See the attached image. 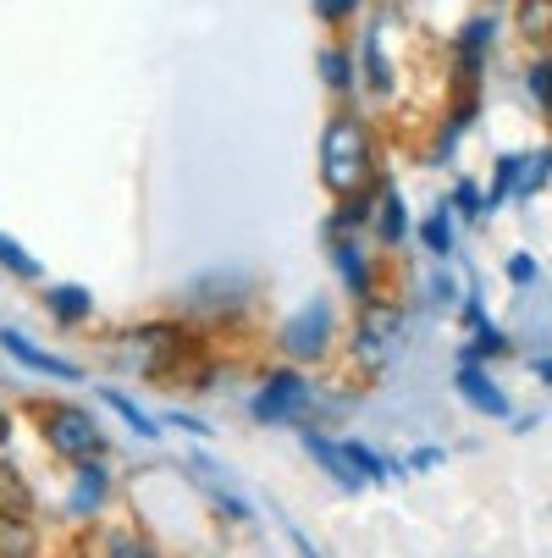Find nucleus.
<instances>
[{
  "mask_svg": "<svg viewBox=\"0 0 552 558\" xmlns=\"http://www.w3.org/2000/svg\"><path fill=\"white\" fill-rule=\"evenodd\" d=\"M315 172H321V189L332 199H348L359 189H376L381 183V149H376V133L370 122L343 100L327 128H321V149H315Z\"/></svg>",
  "mask_w": 552,
  "mask_h": 558,
  "instance_id": "1",
  "label": "nucleus"
},
{
  "mask_svg": "<svg viewBox=\"0 0 552 558\" xmlns=\"http://www.w3.org/2000/svg\"><path fill=\"white\" fill-rule=\"evenodd\" d=\"M260 299V282L244 271V266H216V271H199L183 293H177V310L183 322H205V327H232L238 315H249Z\"/></svg>",
  "mask_w": 552,
  "mask_h": 558,
  "instance_id": "2",
  "label": "nucleus"
},
{
  "mask_svg": "<svg viewBox=\"0 0 552 558\" xmlns=\"http://www.w3.org/2000/svg\"><path fill=\"white\" fill-rule=\"evenodd\" d=\"M354 338H348V354L365 376H381L392 360L404 354V304L398 299H370V304H354Z\"/></svg>",
  "mask_w": 552,
  "mask_h": 558,
  "instance_id": "3",
  "label": "nucleus"
},
{
  "mask_svg": "<svg viewBox=\"0 0 552 558\" xmlns=\"http://www.w3.org/2000/svg\"><path fill=\"white\" fill-rule=\"evenodd\" d=\"M277 349H282V360L287 365H321L332 349H338V304L327 299V293H315V299H304L287 322L277 327Z\"/></svg>",
  "mask_w": 552,
  "mask_h": 558,
  "instance_id": "4",
  "label": "nucleus"
},
{
  "mask_svg": "<svg viewBox=\"0 0 552 558\" xmlns=\"http://www.w3.org/2000/svg\"><path fill=\"white\" fill-rule=\"evenodd\" d=\"M39 437L56 459H100L106 453V426L95 421L89 404H39Z\"/></svg>",
  "mask_w": 552,
  "mask_h": 558,
  "instance_id": "5",
  "label": "nucleus"
},
{
  "mask_svg": "<svg viewBox=\"0 0 552 558\" xmlns=\"http://www.w3.org/2000/svg\"><path fill=\"white\" fill-rule=\"evenodd\" d=\"M327 232V260L343 282V293L354 304H370L381 277H376V250H370V232H354V227H321Z\"/></svg>",
  "mask_w": 552,
  "mask_h": 558,
  "instance_id": "6",
  "label": "nucleus"
},
{
  "mask_svg": "<svg viewBox=\"0 0 552 558\" xmlns=\"http://www.w3.org/2000/svg\"><path fill=\"white\" fill-rule=\"evenodd\" d=\"M315 410V381L304 365H282L260 381V392L249 398V415L260 426H287V421H304Z\"/></svg>",
  "mask_w": 552,
  "mask_h": 558,
  "instance_id": "7",
  "label": "nucleus"
},
{
  "mask_svg": "<svg viewBox=\"0 0 552 558\" xmlns=\"http://www.w3.org/2000/svg\"><path fill=\"white\" fill-rule=\"evenodd\" d=\"M498 45V17H469L453 34V100H481V77H487V56Z\"/></svg>",
  "mask_w": 552,
  "mask_h": 558,
  "instance_id": "8",
  "label": "nucleus"
},
{
  "mask_svg": "<svg viewBox=\"0 0 552 558\" xmlns=\"http://www.w3.org/2000/svg\"><path fill=\"white\" fill-rule=\"evenodd\" d=\"M354 66H359V95H370V100H392V95H398V66H392V56H387L381 23H370V28L359 34Z\"/></svg>",
  "mask_w": 552,
  "mask_h": 558,
  "instance_id": "9",
  "label": "nucleus"
},
{
  "mask_svg": "<svg viewBox=\"0 0 552 558\" xmlns=\"http://www.w3.org/2000/svg\"><path fill=\"white\" fill-rule=\"evenodd\" d=\"M111 498V464L100 459H77L72 470V487H66V520H95Z\"/></svg>",
  "mask_w": 552,
  "mask_h": 558,
  "instance_id": "10",
  "label": "nucleus"
},
{
  "mask_svg": "<svg viewBox=\"0 0 552 558\" xmlns=\"http://www.w3.org/2000/svg\"><path fill=\"white\" fill-rule=\"evenodd\" d=\"M409 232H415V216H409L398 183L381 178V189H376V216H370V244H376V250H404Z\"/></svg>",
  "mask_w": 552,
  "mask_h": 558,
  "instance_id": "11",
  "label": "nucleus"
},
{
  "mask_svg": "<svg viewBox=\"0 0 552 558\" xmlns=\"http://www.w3.org/2000/svg\"><path fill=\"white\" fill-rule=\"evenodd\" d=\"M315 72H321V89L338 106L359 95V66H354V45L348 39H327L321 50H315Z\"/></svg>",
  "mask_w": 552,
  "mask_h": 558,
  "instance_id": "12",
  "label": "nucleus"
},
{
  "mask_svg": "<svg viewBox=\"0 0 552 558\" xmlns=\"http://www.w3.org/2000/svg\"><path fill=\"white\" fill-rule=\"evenodd\" d=\"M453 387H458V398H464L469 410H481V415H492V421H503V415L514 410V404H508V392L492 381V371H487L481 360H469V354H464V365H458V381H453Z\"/></svg>",
  "mask_w": 552,
  "mask_h": 558,
  "instance_id": "13",
  "label": "nucleus"
},
{
  "mask_svg": "<svg viewBox=\"0 0 552 558\" xmlns=\"http://www.w3.org/2000/svg\"><path fill=\"white\" fill-rule=\"evenodd\" d=\"M0 349H7L23 371H34V376H50V381H77V365L72 360H61V354H50V349H39L28 332H17V327H0Z\"/></svg>",
  "mask_w": 552,
  "mask_h": 558,
  "instance_id": "14",
  "label": "nucleus"
},
{
  "mask_svg": "<svg viewBox=\"0 0 552 558\" xmlns=\"http://www.w3.org/2000/svg\"><path fill=\"white\" fill-rule=\"evenodd\" d=\"M298 437H304V448H309V459H315V464H321V470L332 475V482H338L343 493H359V487H365V475L354 470V459L343 453V442H332L327 432H315V426H304Z\"/></svg>",
  "mask_w": 552,
  "mask_h": 558,
  "instance_id": "15",
  "label": "nucleus"
},
{
  "mask_svg": "<svg viewBox=\"0 0 552 558\" xmlns=\"http://www.w3.org/2000/svg\"><path fill=\"white\" fill-rule=\"evenodd\" d=\"M39 304L56 327H89L95 322V293L84 282H56V288H45Z\"/></svg>",
  "mask_w": 552,
  "mask_h": 558,
  "instance_id": "16",
  "label": "nucleus"
},
{
  "mask_svg": "<svg viewBox=\"0 0 552 558\" xmlns=\"http://www.w3.org/2000/svg\"><path fill=\"white\" fill-rule=\"evenodd\" d=\"M415 238H420V250H426L431 260H447L453 244H458V216H453V205L442 199L426 221H415Z\"/></svg>",
  "mask_w": 552,
  "mask_h": 558,
  "instance_id": "17",
  "label": "nucleus"
},
{
  "mask_svg": "<svg viewBox=\"0 0 552 558\" xmlns=\"http://www.w3.org/2000/svg\"><path fill=\"white\" fill-rule=\"evenodd\" d=\"M0 558H39V525L28 514L0 509Z\"/></svg>",
  "mask_w": 552,
  "mask_h": 558,
  "instance_id": "18",
  "label": "nucleus"
},
{
  "mask_svg": "<svg viewBox=\"0 0 552 558\" xmlns=\"http://www.w3.org/2000/svg\"><path fill=\"white\" fill-rule=\"evenodd\" d=\"M84 558H161V553H155L138 531H122V525H116V531H100V536L84 547Z\"/></svg>",
  "mask_w": 552,
  "mask_h": 558,
  "instance_id": "19",
  "label": "nucleus"
},
{
  "mask_svg": "<svg viewBox=\"0 0 552 558\" xmlns=\"http://www.w3.org/2000/svg\"><path fill=\"white\" fill-rule=\"evenodd\" d=\"M514 28H519L525 45L547 50L552 45V0H519V7H514Z\"/></svg>",
  "mask_w": 552,
  "mask_h": 558,
  "instance_id": "20",
  "label": "nucleus"
},
{
  "mask_svg": "<svg viewBox=\"0 0 552 558\" xmlns=\"http://www.w3.org/2000/svg\"><path fill=\"white\" fill-rule=\"evenodd\" d=\"M100 404H106V410H116V415H122V426H133V437H144V442H155V437H161L155 415H149L144 404H133V398H127L122 387H100Z\"/></svg>",
  "mask_w": 552,
  "mask_h": 558,
  "instance_id": "21",
  "label": "nucleus"
},
{
  "mask_svg": "<svg viewBox=\"0 0 552 558\" xmlns=\"http://www.w3.org/2000/svg\"><path fill=\"white\" fill-rule=\"evenodd\" d=\"M0 271H7L12 282H45V266L34 250H23V238L0 232Z\"/></svg>",
  "mask_w": 552,
  "mask_h": 558,
  "instance_id": "22",
  "label": "nucleus"
},
{
  "mask_svg": "<svg viewBox=\"0 0 552 558\" xmlns=\"http://www.w3.org/2000/svg\"><path fill=\"white\" fill-rule=\"evenodd\" d=\"M365 7H370V0H309L315 23H321V28H332V34L354 28V23L365 17Z\"/></svg>",
  "mask_w": 552,
  "mask_h": 558,
  "instance_id": "23",
  "label": "nucleus"
},
{
  "mask_svg": "<svg viewBox=\"0 0 552 558\" xmlns=\"http://www.w3.org/2000/svg\"><path fill=\"white\" fill-rule=\"evenodd\" d=\"M0 509L12 514H34V487L23 482V470L12 459H0Z\"/></svg>",
  "mask_w": 552,
  "mask_h": 558,
  "instance_id": "24",
  "label": "nucleus"
},
{
  "mask_svg": "<svg viewBox=\"0 0 552 558\" xmlns=\"http://www.w3.org/2000/svg\"><path fill=\"white\" fill-rule=\"evenodd\" d=\"M525 95H530V106H536V111H547V117H552V50L530 56V66H525Z\"/></svg>",
  "mask_w": 552,
  "mask_h": 558,
  "instance_id": "25",
  "label": "nucleus"
},
{
  "mask_svg": "<svg viewBox=\"0 0 552 558\" xmlns=\"http://www.w3.org/2000/svg\"><path fill=\"white\" fill-rule=\"evenodd\" d=\"M519 167H525V155H498V172H492V189H481L487 194V216L519 189Z\"/></svg>",
  "mask_w": 552,
  "mask_h": 558,
  "instance_id": "26",
  "label": "nucleus"
},
{
  "mask_svg": "<svg viewBox=\"0 0 552 558\" xmlns=\"http://www.w3.org/2000/svg\"><path fill=\"white\" fill-rule=\"evenodd\" d=\"M343 453L354 459V470L365 475V482H387V475H392V464H387V459H381L376 448H365L359 437H343Z\"/></svg>",
  "mask_w": 552,
  "mask_h": 558,
  "instance_id": "27",
  "label": "nucleus"
},
{
  "mask_svg": "<svg viewBox=\"0 0 552 558\" xmlns=\"http://www.w3.org/2000/svg\"><path fill=\"white\" fill-rule=\"evenodd\" d=\"M447 205H453V216H458V221H481V216H487V194H481L476 183H469V178H458V183H453Z\"/></svg>",
  "mask_w": 552,
  "mask_h": 558,
  "instance_id": "28",
  "label": "nucleus"
},
{
  "mask_svg": "<svg viewBox=\"0 0 552 558\" xmlns=\"http://www.w3.org/2000/svg\"><path fill=\"white\" fill-rule=\"evenodd\" d=\"M547 178H552V149H536L530 161L519 167V189H514V194H519V199H530V194H541V189H547Z\"/></svg>",
  "mask_w": 552,
  "mask_h": 558,
  "instance_id": "29",
  "label": "nucleus"
},
{
  "mask_svg": "<svg viewBox=\"0 0 552 558\" xmlns=\"http://www.w3.org/2000/svg\"><path fill=\"white\" fill-rule=\"evenodd\" d=\"M498 354H508V338L492 322H481L476 327V343H469V360H498Z\"/></svg>",
  "mask_w": 552,
  "mask_h": 558,
  "instance_id": "30",
  "label": "nucleus"
},
{
  "mask_svg": "<svg viewBox=\"0 0 552 558\" xmlns=\"http://www.w3.org/2000/svg\"><path fill=\"white\" fill-rule=\"evenodd\" d=\"M536 277H541V266H536L530 255H508V282H514V288H530Z\"/></svg>",
  "mask_w": 552,
  "mask_h": 558,
  "instance_id": "31",
  "label": "nucleus"
},
{
  "mask_svg": "<svg viewBox=\"0 0 552 558\" xmlns=\"http://www.w3.org/2000/svg\"><path fill=\"white\" fill-rule=\"evenodd\" d=\"M167 426H177V432H188V437H216V426H205L199 415H183V410H172Z\"/></svg>",
  "mask_w": 552,
  "mask_h": 558,
  "instance_id": "32",
  "label": "nucleus"
},
{
  "mask_svg": "<svg viewBox=\"0 0 552 558\" xmlns=\"http://www.w3.org/2000/svg\"><path fill=\"white\" fill-rule=\"evenodd\" d=\"M431 299H437L442 310H447V304L458 299V288H453V277H447V271H442V277H431Z\"/></svg>",
  "mask_w": 552,
  "mask_h": 558,
  "instance_id": "33",
  "label": "nucleus"
},
{
  "mask_svg": "<svg viewBox=\"0 0 552 558\" xmlns=\"http://www.w3.org/2000/svg\"><path fill=\"white\" fill-rule=\"evenodd\" d=\"M481 322H487V310H481L476 293H469V299H464V327H481Z\"/></svg>",
  "mask_w": 552,
  "mask_h": 558,
  "instance_id": "34",
  "label": "nucleus"
},
{
  "mask_svg": "<svg viewBox=\"0 0 552 558\" xmlns=\"http://www.w3.org/2000/svg\"><path fill=\"white\" fill-rule=\"evenodd\" d=\"M409 464H415V470H431V464H442V448H420Z\"/></svg>",
  "mask_w": 552,
  "mask_h": 558,
  "instance_id": "35",
  "label": "nucleus"
},
{
  "mask_svg": "<svg viewBox=\"0 0 552 558\" xmlns=\"http://www.w3.org/2000/svg\"><path fill=\"white\" fill-rule=\"evenodd\" d=\"M7 442H12V415L0 410V448H7Z\"/></svg>",
  "mask_w": 552,
  "mask_h": 558,
  "instance_id": "36",
  "label": "nucleus"
},
{
  "mask_svg": "<svg viewBox=\"0 0 552 558\" xmlns=\"http://www.w3.org/2000/svg\"><path fill=\"white\" fill-rule=\"evenodd\" d=\"M530 371H536V376H541V381H547V387H552V360H536V365H530Z\"/></svg>",
  "mask_w": 552,
  "mask_h": 558,
  "instance_id": "37",
  "label": "nucleus"
}]
</instances>
